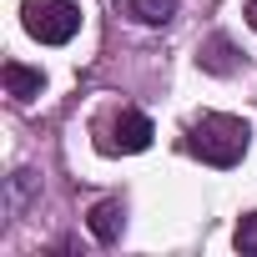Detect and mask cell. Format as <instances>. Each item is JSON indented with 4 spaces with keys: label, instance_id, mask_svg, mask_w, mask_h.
<instances>
[{
    "label": "cell",
    "instance_id": "6da1fadb",
    "mask_svg": "<svg viewBox=\"0 0 257 257\" xmlns=\"http://www.w3.org/2000/svg\"><path fill=\"white\" fill-rule=\"evenodd\" d=\"M247 142H252V126H247L242 116H227V111L202 116V121L192 126V137H187V147H192L202 162H212V167H237V162L247 157Z\"/></svg>",
    "mask_w": 257,
    "mask_h": 257
},
{
    "label": "cell",
    "instance_id": "7a4b0ae2",
    "mask_svg": "<svg viewBox=\"0 0 257 257\" xmlns=\"http://www.w3.org/2000/svg\"><path fill=\"white\" fill-rule=\"evenodd\" d=\"M21 26L41 46H66L81 31V0H26L21 6Z\"/></svg>",
    "mask_w": 257,
    "mask_h": 257
},
{
    "label": "cell",
    "instance_id": "3957f363",
    "mask_svg": "<svg viewBox=\"0 0 257 257\" xmlns=\"http://www.w3.org/2000/svg\"><path fill=\"white\" fill-rule=\"evenodd\" d=\"M96 147L106 157H132V152H147L152 147V121L142 111H116L106 126H96Z\"/></svg>",
    "mask_w": 257,
    "mask_h": 257
},
{
    "label": "cell",
    "instance_id": "277c9868",
    "mask_svg": "<svg viewBox=\"0 0 257 257\" xmlns=\"http://www.w3.org/2000/svg\"><path fill=\"white\" fill-rule=\"evenodd\" d=\"M86 227H91V237H96V242H116V237L126 232V202H116V197L96 202V207H91V217H86Z\"/></svg>",
    "mask_w": 257,
    "mask_h": 257
},
{
    "label": "cell",
    "instance_id": "5b68a950",
    "mask_svg": "<svg viewBox=\"0 0 257 257\" xmlns=\"http://www.w3.org/2000/svg\"><path fill=\"white\" fill-rule=\"evenodd\" d=\"M6 91H11L16 101H36V96L46 91V76H41V66H26V61H6Z\"/></svg>",
    "mask_w": 257,
    "mask_h": 257
},
{
    "label": "cell",
    "instance_id": "8992f818",
    "mask_svg": "<svg viewBox=\"0 0 257 257\" xmlns=\"http://www.w3.org/2000/svg\"><path fill=\"white\" fill-rule=\"evenodd\" d=\"M197 61H202V71H212V76H232V71H237V46H232L227 36H212V41L197 51Z\"/></svg>",
    "mask_w": 257,
    "mask_h": 257
},
{
    "label": "cell",
    "instance_id": "52a82bcc",
    "mask_svg": "<svg viewBox=\"0 0 257 257\" xmlns=\"http://www.w3.org/2000/svg\"><path fill=\"white\" fill-rule=\"evenodd\" d=\"M121 6L137 26H167L177 16V0H121Z\"/></svg>",
    "mask_w": 257,
    "mask_h": 257
},
{
    "label": "cell",
    "instance_id": "ba28073f",
    "mask_svg": "<svg viewBox=\"0 0 257 257\" xmlns=\"http://www.w3.org/2000/svg\"><path fill=\"white\" fill-rule=\"evenodd\" d=\"M232 242H237V252H242V257H257V212L237 222V237H232Z\"/></svg>",
    "mask_w": 257,
    "mask_h": 257
},
{
    "label": "cell",
    "instance_id": "9c48e42d",
    "mask_svg": "<svg viewBox=\"0 0 257 257\" xmlns=\"http://www.w3.org/2000/svg\"><path fill=\"white\" fill-rule=\"evenodd\" d=\"M247 26L257 31V0H247Z\"/></svg>",
    "mask_w": 257,
    "mask_h": 257
}]
</instances>
